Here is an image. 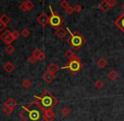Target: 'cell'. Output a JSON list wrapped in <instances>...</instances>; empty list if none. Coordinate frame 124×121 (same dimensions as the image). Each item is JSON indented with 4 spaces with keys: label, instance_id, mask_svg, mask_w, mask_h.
Listing matches in <instances>:
<instances>
[{
    "label": "cell",
    "instance_id": "1",
    "mask_svg": "<svg viewBox=\"0 0 124 121\" xmlns=\"http://www.w3.org/2000/svg\"><path fill=\"white\" fill-rule=\"evenodd\" d=\"M45 114L46 111L35 99L27 106H23L20 117L23 121H45Z\"/></svg>",
    "mask_w": 124,
    "mask_h": 121
},
{
    "label": "cell",
    "instance_id": "2",
    "mask_svg": "<svg viewBox=\"0 0 124 121\" xmlns=\"http://www.w3.org/2000/svg\"><path fill=\"white\" fill-rule=\"evenodd\" d=\"M36 100L40 103L45 111L52 109L57 104V99L52 95V93L48 90L43 92V93L40 96L35 95Z\"/></svg>",
    "mask_w": 124,
    "mask_h": 121
},
{
    "label": "cell",
    "instance_id": "3",
    "mask_svg": "<svg viewBox=\"0 0 124 121\" xmlns=\"http://www.w3.org/2000/svg\"><path fill=\"white\" fill-rule=\"evenodd\" d=\"M67 30L69 32L70 36L67 39V43L69 44V46L71 47L74 48L75 51H78L84 45L86 42L85 38L80 34L78 31H75V32H71L69 28L67 29Z\"/></svg>",
    "mask_w": 124,
    "mask_h": 121
},
{
    "label": "cell",
    "instance_id": "4",
    "mask_svg": "<svg viewBox=\"0 0 124 121\" xmlns=\"http://www.w3.org/2000/svg\"><path fill=\"white\" fill-rule=\"evenodd\" d=\"M81 68H82L81 60H80V59L77 56H75L74 57H73L72 59L69 60V63L64 67H62V69H68L74 75H76L81 70Z\"/></svg>",
    "mask_w": 124,
    "mask_h": 121
},
{
    "label": "cell",
    "instance_id": "5",
    "mask_svg": "<svg viewBox=\"0 0 124 121\" xmlns=\"http://www.w3.org/2000/svg\"><path fill=\"white\" fill-rule=\"evenodd\" d=\"M50 9H51V11H52V13H51V15L49 16V24L52 28L56 30V29L61 27L62 24L64 22V20L60 14H58V13H56V12L52 11L51 7H50Z\"/></svg>",
    "mask_w": 124,
    "mask_h": 121
},
{
    "label": "cell",
    "instance_id": "6",
    "mask_svg": "<svg viewBox=\"0 0 124 121\" xmlns=\"http://www.w3.org/2000/svg\"><path fill=\"white\" fill-rule=\"evenodd\" d=\"M36 20H37V22L39 23V25H41V26L44 27V26H46V25L49 24V16H48L46 13H42L37 17Z\"/></svg>",
    "mask_w": 124,
    "mask_h": 121
},
{
    "label": "cell",
    "instance_id": "7",
    "mask_svg": "<svg viewBox=\"0 0 124 121\" xmlns=\"http://www.w3.org/2000/svg\"><path fill=\"white\" fill-rule=\"evenodd\" d=\"M33 8H34V3L31 1H30V0H28V1H26V2H23L20 6V8L24 12L30 11V10H31Z\"/></svg>",
    "mask_w": 124,
    "mask_h": 121
},
{
    "label": "cell",
    "instance_id": "8",
    "mask_svg": "<svg viewBox=\"0 0 124 121\" xmlns=\"http://www.w3.org/2000/svg\"><path fill=\"white\" fill-rule=\"evenodd\" d=\"M55 77H56V74H52L49 72H45L42 75V79L44 80V82H46V83H48V84L53 82Z\"/></svg>",
    "mask_w": 124,
    "mask_h": 121
},
{
    "label": "cell",
    "instance_id": "9",
    "mask_svg": "<svg viewBox=\"0 0 124 121\" xmlns=\"http://www.w3.org/2000/svg\"><path fill=\"white\" fill-rule=\"evenodd\" d=\"M115 25H116V27H118L120 30L124 34V13L121 16H119L116 20H115Z\"/></svg>",
    "mask_w": 124,
    "mask_h": 121
},
{
    "label": "cell",
    "instance_id": "10",
    "mask_svg": "<svg viewBox=\"0 0 124 121\" xmlns=\"http://www.w3.org/2000/svg\"><path fill=\"white\" fill-rule=\"evenodd\" d=\"M55 34L59 39H63L68 34V30H65L64 28H62V27H59V28L55 30Z\"/></svg>",
    "mask_w": 124,
    "mask_h": 121
},
{
    "label": "cell",
    "instance_id": "11",
    "mask_svg": "<svg viewBox=\"0 0 124 121\" xmlns=\"http://www.w3.org/2000/svg\"><path fill=\"white\" fill-rule=\"evenodd\" d=\"M56 118V114L52 109L47 110L45 114V121H53Z\"/></svg>",
    "mask_w": 124,
    "mask_h": 121
},
{
    "label": "cell",
    "instance_id": "12",
    "mask_svg": "<svg viewBox=\"0 0 124 121\" xmlns=\"http://www.w3.org/2000/svg\"><path fill=\"white\" fill-rule=\"evenodd\" d=\"M58 71H59V67L56 63H54V62L51 63L47 67V72H49L52 74H56Z\"/></svg>",
    "mask_w": 124,
    "mask_h": 121
},
{
    "label": "cell",
    "instance_id": "13",
    "mask_svg": "<svg viewBox=\"0 0 124 121\" xmlns=\"http://www.w3.org/2000/svg\"><path fill=\"white\" fill-rule=\"evenodd\" d=\"M99 8L101 10L102 12H106L108 9L110 8V6L108 4L107 0H103L101 3H99Z\"/></svg>",
    "mask_w": 124,
    "mask_h": 121
},
{
    "label": "cell",
    "instance_id": "14",
    "mask_svg": "<svg viewBox=\"0 0 124 121\" xmlns=\"http://www.w3.org/2000/svg\"><path fill=\"white\" fill-rule=\"evenodd\" d=\"M4 106H8V107H10V108H15V107L17 106V103L13 98H9L5 101Z\"/></svg>",
    "mask_w": 124,
    "mask_h": 121
},
{
    "label": "cell",
    "instance_id": "15",
    "mask_svg": "<svg viewBox=\"0 0 124 121\" xmlns=\"http://www.w3.org/2000/svg\"><path fill=\"white\" fill-rule=\"evenodd\" d=\"M96 65L98 66V67H100V68H101V69L105 68V67H106V66L108 65L107 60H106V58H103V57L100 58V59L97 60V61H96Z\"/></svg>",
    "mask_w": 124,
    "mask_h": 121
},
{
    "label": "cell",
    "instance_id": "16",
    "mask_svg": "<svg viewBox=\"0 0 124 121\" xmlns=\"http://www.w3.org/2000/svg\"><path fill=\"white\" fill-rule=\"evenodd\" d=\"M107 77H108V79H110V80H111V81H116V79L118 78L117 72L115 70H111V72H108Z\"/></svg>",
    "mask_w": 124,
    "mask_h": 121
},
{
    "label": "cell",
    "instance_id": "17",
    "mask_svg": "<svg viewBox=\"0 0 124 121\" xmlns=\"http://www.w3.org/2000/svg\"><path fill=\"white\" fill-rule=\"evenodd\" d=\"M15 65H14L13 63H11L10 61H8L4 66H3V70H4L5 72H13V71L15 70Z\"/></svg>",
    "mask_w": 124,
    "mask_h": 121
},
{
    "label": "cell",
    "instance_id": "18",
    "mask_svg": "<svg viewBox=\"0 0 124 121\" xmlns=\"http://www.w3.org/2000/svg\"><path fill=\"white\" fill-rule=\"evenodd\" d=\"M14 40H15V39H14L13 35H12V33H11V34H9L8 35H7L6 37L3 40V42L5 43L7 46H8V45H11V43L13 42Z\"/></svg>",
    "mask_w": 124,
    "mask_h": 121
},
{
    "label": "cell",
    "instance_id": "19",
    "mask_svg": "<svg viewBox=\"0 0 124 121\" xmlns=\"http://www.w3.org/2000/svg\"><path fill=\"white\" fill-rule=\"evenodd\" d=\"M21 84H22V87H23L24 88L28 89L31 87V85H32V82H31L30 79H25V80H23V82H22Z\"/></svg>",
    "mask_w": 124,
    "mask_h": 121
},
{
    "label": "cell",
    "instance_id": "20",
    "mask_svg": "<svg viewBox=\"0 0 124 121\" xmlns=\"http://www.w3.org/2000/svg\"><path fill=\"white\" fill-rule=\"evenodd\" d=\"M94 86H95V87L96 89H98V90H101V88H103V87H104V82H102L101 80H96L95 82V84H94Z\"/></svg>",
    "mask_w": 124,
    "mask_h": 121
},
{
    "label": "cell",
    "instance_id": "21",
    "mask_svg": "<svg viewBox=\"0 0 124 121\" xmlns=\"http://www.w3.org/2000/svg\"><path fill=\"white\" fill-rule=\"evenodd\" d=\"M5 51H6L8 55H12L15 53V47H14L12 45H8V46H7V47L5 48Z\"/></svg>",
    "mask_w": 124,
    "mask_h": 121
},
{
    "label": "cell",
    "instance_id": "22",
    "mask_svg": "<svg viewBox=\"0 0 124 121\" xmlns=\"http://www.w3.org/2000/svg\"><path fill=\"white\" fill-rule=\"evenodd\" d=\"M64 56H65V57H67L69 60H70V59H72L73 57H74L76 55L74 54V52L73 51H71V50H68V51L64 53Z\"/></svg>",
    "mask_w": 124,
    "mask_h": 121
},
{
    "label": "cell",
    "instance_id": "23",
    "mask_svg": "<svg viewBox=\"0 0 124 121\" xmlns=\"http://www.w3.org/2000/svg\"><path fill=\"white\" fill-rule=\"evenodd\" d=\"M0 20H1V21L3 22L4 25H6L10 22L9 17H8L7 14H3V15H2V16L0 17Z\"/></svg>",
    "mask_w": 124,
    "mask_h": 121
},
{
    "label": "cell",
    "instance_id": "24",
    "mask_svg": "<svg viewBox=\"0 0 124 121\" xmlns=\"http://www.w3.org/2000/svg\"><path fill=\"white\" fill-rule=\"evenodd\" d=\"M14 109L15 108H10V107H8V106H4L3 107V112L5 113V114H7V115H10L12 113L14 112Z\"/></svg>",
    "mask_w": 124,
    "mask_h": 121
},
{
    "label": "cell",
    "instance_id": "25",
    "mask_svg": "<svg viewBox=\"0 0 124 121\" xmlns=\"http://www.w3.org/2000/svg\"><path fill=\"white\" fill-rule=\"evenodd\" d=\"M41 52H42V51H41V50L39 49V48H36V49L33 51L32 56H34L35 57H36L38 59V58H39V56H40V55L41 54Z\"/></svg>",
    "mask_w": 124,
    "mask_h": 121
},
{
    "label": "cell",
    "instance_id": "26",
    "mask_svg": "<svg viewBox=\"0 0 124 121\" xmlns=\"http://www.w3.org/2000/svg\"><path fill=\"white\" fill-rule=\"evenodd\" d=\"M61 114H62L63 116H68V115L70 114V109H69L68 107H64V108H62V110H61Z\"/></svg>",
    "mask_w": 124,
    "mask_h": 121
},
{
    "label": "cell",
    "instance_id": "27",
    "mask_svg": "<svg viewBox=\"0 0 124 121\" xmlns=\"http://www.w3.org/2000/svg\"><path fill=\"white\" fill-rule=\"evenodd\" d=\"M60 6H61V8H63V9L65 10L68 7L70 6V4H69V2H68L67 0H62V1L61 2V3H60Z\"/></svg>",
    "mask_w": 124,
    "mask_h": 121
},
{
    "label": "cell",
    "instance_id": "28",
    "mask_svg": "<svg viewBox=\"0 0 124 121\" xmlns=\"http://www.w3.org/2000/svg\"><path fill=\"white\" fill-rule=\"evenodd\" d=\"M20 34H21V35L23 37H28L30 35V34H31V32H30V30L28 29H23Z\"/></svg>",
    "mask_w": 124,
    "mask_h": 121
},
{
    "label": "cell",
    "instance_id": "29",
    "mask_svg": "<svg viewBox=\"0 0 124 121\" xmlns=\"http://www.w3.org/2000/svg\"><path fill=\"white\" fill-rule=\"evenodd\" d=\"M29 61H30V63L31 64H32V65H35V64H36V62H37V58L36 57H35L34 56H32V55H31V56H30L29 57Z\"/></svg>",
    "mask_w": 124,
    "mask_h": 121
},
{
    "label": "cell",
    "instance_id": "30",
    "mask_svg": "<svg viewBox=\"0 0 124 121\" xmlns=\"http://www.w3.org/2000/svg\"><path fill=\"white\" fill-rule=\"evenodd\" d=\"M110 8H114L117 4V0H107Z\"/></svg>",
    "mask_w": 124,
    "mask_h": 121
},
{
    "label": "cell",
    "instance_id": "31",
    "mask_svg": "<svg viewBox=\"0 0 124 121\" xmlns=\"http://www.w3.org/2000/svg\"><path fill=\"white\" fill-rule=\"evenodd\" d=\"M74 12H76V13H81V11H82V9H83V8H82V6L80 4H76L74 7Z\"/></svg>",
    "mask_w": 124,
    "mask_h": 121
},
{
    "label": "cell",
    "instance_id": "32",
    "mask_svg": "<svg viewBox=\"0 0 124 121\" xmlns=\"http://www.w3.org/2000/svg\"><path fill=\"white\" fill-rule=\"evenodd\" d=\"M65 12H66V13H67L68 15H71L74 12V7H71V6L68 7V8L65 9Z\"/></svg>",
    "mask_w": 124,
    "mask_h": 121
},
{
    "label": "cell",
    "instance_id": "33",
    "mask_svg": "<svg viewBox=\"0 0 124 121\" xmlns=\"http://www.w3.org/2000/svg\"><path fill=\"white\" fill-rule=\"evenodd\" d=\"M11 33H12V32H11V31H10L9 30H6L4 31V32L3 33V34H1V35H0V39H1L2 40H3L4 39V38L6 37L7 35H8V34H11Z\"/></svg>",
    "mask_w": 124,
    "mask_h": 121
},
{
    "label": "cell",
    "instance_id": "34",
    "mask_svg": "<svg viewBox=\"0 0 124 121\" xmlns=\"http://www.w3.org/2000/svg\"><path fill=\"white\" fill-rule=\"evenodd\" d=\"M12 35H13L14 39H15V40H17L19 37H20V35H21V34H20V33L19 32V31L15 30V31H13V32H12Z\"/></svg>",
    "mask_w": 124,
    "mask_h": 121
},
{
    "label": "cell",
    "instance_id": "35",
    "mask_svg": "<svg viewBox=\"0 0 124 121\" xmlns=\"http://www.w3.org/2000/svg\"><path fill=\"white\" fill-rule=\"evenodd\" d=\"M45 58H46V56H45V54L43 52H41V54L40 55L39 58H38V60H44Z\"/></svg>",
    "mask_w": 124,
    "mask_h": 121
},
{
    "label": "cell",
    "instance_id": "36",
    "mask_svg": "<svg viewBox=\"0 0 124 121\" xmlns=\"http://www.w3.org/2000/svg\"><path fill=\"white\" fill-rule=\"evenodd\" d=\"M5 27H6V25H4V24H3V22L1 21V20H0V31L4 30Z\"/></svg>",
    "mask_w": 124,
    "mask_h": 121
},
{
    "label": "cell",
    "instance_id": "37",
    "mask_svg": "<svg viewBox=\"0 0 124 121\" xmlns=\"http://www.w3.org/2000/svg\"><path fill=\"white\" fill-rule=\"evenodd\" d=\"M122 8H123V9L124 10V3H123V5H122Z\"/></svg>",
    "mask_w": 124,
    "mask_h": 121
},
{
    "label": "cell",
    "instance_id": "38",
    "mask_svg": "<svg viewBox=\"0 0 124 121\" xmlns=\"http://www.w3.org/2000/svg\"><path fill=\"white\" fill-rule=\"evenodd\" d=\"M38 1H43V0H38Z\"/></svg>",
    "mask_w": 124,
    "mask_h": 121
},
{
    "label": "cell",
    "instance_id": "39",
    "mask_svg": "<svg viewBox=\"0 0 124 121\" xmlns=\"http://www.w3.org/2000/svg\"><path fill=\"white\" fill-rule=\"evenodd\" d=\"M0 78H1V76H0Z\"/></svg>",
    "mask_w": 124,
    "mask_h": 121
}]
</instances>
